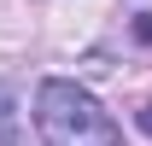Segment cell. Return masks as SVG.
I'll list each match as a JSON object with an SVG mask.
<instances>
[{"label": "cell", "mask_w": 152, "mask_h": 146, "mask_svg": "<svg viewBox=\"0 0 152 146\" xmlns=\"http://www.w3.org/2000/svg\"><path fill=\"white\" fill-rule=\"evenodd\" d=\"M35 134L41 146H123L111 111L70 76H47L35 88Z\"/></svg>", "instance_id": "obj_1"}, {"label": "cell", "mask_w": 152, "mask_h": 146, "mask_svg": "<svg viewBox=\"0 0 152 146\" xmlns=\"http://www.w3.org/2000/svg\"><path fill=\"white\" fill-rule=\"evenodd\" d=\"M134 123H140V128H146V134H152V99H146V105H140V111H134Z\"/></svg>", "instance_id": "obj_3"}, {"label": "cell", "mask_w": 152, "mask_h": 146, "mask_svg": "<svg viewBox=\"0 0 152 146\" xmlns=\"http://www.w3.org/2000/svg\"><path fill=\"white\" fill-rule=\"evenodd\" d=\"M0 146H18V134H12V88L0 82Z\"/></svg>", "instance_id": "obj_2"}]
</instances>
